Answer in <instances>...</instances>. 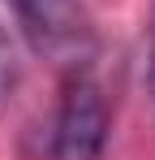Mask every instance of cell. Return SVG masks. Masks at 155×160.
Returning a JSON list of instances; mask_svg holds the SVG:
<instances>
[{
    "label": "cell",
    "mask_w": 155,
    "mask_h": 160,
    "mask_svg": "<svg viewBox=\"0 0 155 160\" xmlns=\"http://www.w3.org/2000/svg\"><path fill=\"white\" fill-rule=\"evenodd\" d=\"M9 9L30 52L43 61L82 69L95 56V26L82 0H9Z\"/></svg>",
    "instance_id": "obj_1"
},
{
    "label": "cell",
    "mask_w": 155,
    "mask_h": 160,
    "mask_svg": "<svg viewBox=\"0 0 155 160\" xmlns=\"http://www.w3.org/2000/svg\"><path fill=\"white\" fill-rule=\"evenodd\" d=\"M108 143V104H103L99 87L78 74L65 87V100L56 112V130H52V156L56 160H99Z\"/></svg>",
    "instance_id": "obj_2"
},
{
    "label": "cell",
    "mask_w": 155,
    "mask_h": 160,
    "mask_svg": "<svg viewBox=\"0 0 155 160\" xmlns=\"http://www.w3.org/2000/svg\"><path fill=\"white\" fill-rule=\"evenodd\" d=\"M151 78H155V35H151Z\"/></svg>",
    "instance_id": "obj_3"
}]
</instances>
